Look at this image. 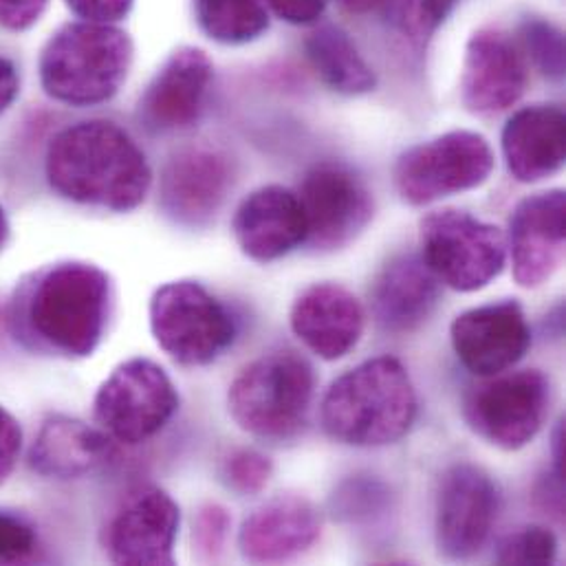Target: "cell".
<instances>
[{
	"instance_id": "8",
	"label": "cell",
	"mask_w": 566,
	"mask_h": 566,
	"mask_svg": "<svg viewBox=\"0 0 566 566\" xmlns=\"http://www.w3.org/2000/svg\"><path fill=\"white\" fill-rule=\"evenodd\" d=\"M179 410V392L170 375L153 359L133 357L119 364L97 388L93 415L97 426L126 446L159 434Z\"/></svg>"
},
{
	"instance_id": "4",
	"label": "cell",
	"mask_w": 566,
	"mask_h": 566,
	"mask_svg": "<svg viewBox=\"0 0 566 566\" xmlns=\"http://www.w3.org/2000/svg\"><path fill=\"white\" fill-rule=\"evenodd\" d=\"M133 40L113 24L69 22L44 44L38 62L42 91L66 106L108 102L126 82Z\"/></svg>"
},
{
	"instance_id": "36",
	"label": "cell",
	"mask_w": 566,
	"mask_h": 566,
	"mask_svg": "<svg viewBox=\"0 0 566 566\" xmlns=\"http://www.w3.org/2000/svg\"><path fill=\"white\" fill-rule=\"evenodd\" d=\"M272 11L283 18L284 22H291V24H311L315 22L324 7H326V0H265Z\"/></svg>"
},
{
	"instance_id": "13",
	"label": "cell",
	"mask_w": 566,
	"mask_h": 566,
	"mask_svg": "<svg viewBox=\"0 0 566 566\" xmlns=\"http://www.w3.org/2000/svg\"><path fill=\"white\" fill-rule=\"evenodd\" d=\"M179 525L181 510L166 490L135 488L104 530V552L115 565H175Z\"/></svg>"
},
{
	"instance_id": "10",
	"label": "cell",
	"mask_w": 566,
	"mask_h": 566,
	"mask_svg": "<svg viewBox=\"0 0 566 566\" xmlns=\"http://www.w3.org/2000/svg\"><path fill=\"white\" fill-rule=\"evenodd\" d=\"M552 403V384L538 368L496 377L472 390L465 401V421L483 441L516 452L543 430Z\"/></svg>"
},
{
	"instance_id": "25",
	"label": "cell",
	"mask_w": 566,
	"mask_h": 566,
	"mask_svg": "<svg viewBox=\"0 0 566 566\" xmlns=\"http://www.w3.org/2000/svg\"><path fill=\"white\" fill-rule=\"evenodd\" d=\"M304 49L313 71L328 88L342 95H364L377 86L375 71L339 27H317L304 40Z\"/></svg>"
},
{
	"instance_id": "6",
	"label": "cell",
	"mask_w": 566,
	"mask_h": 566,
	"mask_svg": "<svg viewBox=\"0 0 566 566\" xmlns=\"http://www.w3.org/2000/svg\"><path fill=\"white\" fill-rule=\"evenodd\" d=\"M148 319L159 348L190 368L217 361L237 339L228 306L197 281L161 284L150 297Z\"/></svg>"
},
{
	"instance_id": "28",
	"label": "cell",
	"mask_w": 566,
	"mask_h": 566,
	"mask_svg": "<svg viewBox=\"0 0 566 566\" xmlns=\"http://www.w3.org/2000/svg\"><path fill=\"white\" fill-rule=\"evenodd\" d=\"M558 558V538L552 530L532 525L523 527L499 543L496 563L499 565H554Z\"/></svg>"
},
{
	"instance_id": "22",
	"label": "cell",
	"mask_w": 566,
	"mask_h": 566,
	"mask_svg": "<svg viewBox=\"0 0 566 566\" xmlns=\"http://www.w3.org/2000/svg\"><path fill=\"white\" fill-rule=\"evenodd\" d=\"M115 457L113 439L82 419L53 415L40 426L29 450L35 474L55 481L84 479L108 465Z\"/></svg>"
},
{
	"instance_id": "16",
	"label": "cell",
	"mask_w": 566,
	"mask_h": 566,
	"mask_svg": "<svg viewBox=\"0 0 566 566\" xmlns=\"http://www.w3.org/2000/svg\"><path fill=\"white\" fill-rule=\"evenodd\" d=\"M530 71L523 51L499 29H479L465 49L461 102L474 115L512 108L527 88Z\"/></svg>"
},
{
	"instance_id": "27",
	"label": "cell",
	"mask_w": 566,
	"mask_h": 566,
	"mask_svg": "<svg viewBox=\"0 0 566 566\" xmlns=\"http://www.w3.org/2000/svg\"><path fill=\"white\" fill-rule=\"evenodd\" d=\"M219 474L223 485L237 496H256L270 485L274 463L254 448H239L223 459Z\"/></svg>"
},
{
	"instance_id": "33",
	"label": "cell",
	"mask_w": 566,
	"mask_h": 566,
	"mask_svg": "<svg viewBox=\"0 0 566 566\" xmlns=\"http://www.w3.org/2000/svg\"><path fill=\"white\" fill-rule=\"evenodd\" d=\"M22 450V428L18 419L0 406V488L15 470Z\"/></svg>"
},
{
	"instance_id": "5",
	"label": "cell",
	"mask_w": 566,
	"mask_h": 566,
	"mask_svg": "<svg viewBox=\"0 0 566 566\" xmlns=\"http://www.w3.org/2000/svg\"><path fill=\"white\" fill-rule=\"evenodd\" d=\"M313 392L311 364L293 350H276L241 368L228 390V410L243 432L279 443L300 434Z\"/></svg>"
},
{
	"instance_id": "37",
	"label": "cell",
	"mask_w": 566,
	"mask_h": 566,
	"mask_svg": "<svg viewBox=\"0 0 566 566\" xmlns=\"http://www.w3.org/2000/svg\"><path fill=\"white\" fill-rule=\"evenodd\" d=\"M20 91V75L11 60L0 55V117L9 111Z\"/></svg>"
},
{
	"instance_id": "39",
	"label": "cell",
	"mask_w": 566,
	"mask_h": 566,
	"mask_svg": "<svg viewBox=\"0 0 566 566\" xmlns=\"http://www.w3.org/2000/svg\"><path fill=\"white\" fill-rule=\"evenodd\" d=\"M7 241H9V219H7V214H4V210L0 206V252L4 250Z\"/></svg>"
},
{
	"instance_id": "12",
	"label": "cell",
	"mask_w": 566,
	"mask_h": 566,
	"mask_svg": "<svg viewBox=\"0 0 566 566\" xmlns=\"http://www.w3.org/2000/svg\"><path fill=\"white\" fill-rule=\"evenodd\" d=\"M297 199L306 223L304 243L315 252L346 248L373 219L370 190L344 164L326 161L311 168Z\"/></svg>"
},
{
	"instance_id": "9",
	"label": "cell",
	"mask_w": 566,
	"mask_h": 566,
	"mask_svg": "<svg viewBox=\"0 0 566 566\" xmlns=\"http://www.w3.org/2000/svg\"><path fill=\"white\" fill-rule=\"evenodd\" d=\"M494 166V150L483 135L452 130L406 150L395 166V186L406 203L421 208L483 186Z\"/></svg>"
},
{
	"instance_id": "7",
	"label": "cell",
	"mask_w": 566,
	"mask_h": 566,
	"mask_svg": "<svg viewBox=\"0 0 566 566\" xmlns=\"http://www.w3.org/2000/svg\"><path fill=\"white\" fill-rule=\"evenodd\" d=\"M421 259L434 279L454 291L470 293L496 281L505 270L503 232L470 212L437 210L421 221Z\"/></svg>"
},
{
	"instance_id": "19",
	"label": "cell",
	"mask_w": 566,
	"mask_h": 566,
	"mask_svg": "<svg viewBox=\"0 0 566 566\" xmlns=\"http://www.w3.org/2000/svg\"><path fill=\"white\" fill-rule=\"evenodd\" d=\"M364 306L353 291L335 283L306 286L291 304L293 335L317 357H346L364 335Z\"/></svg>"
},
{
	"instance_id": "18",
	"label": "cell",
	"mask_w": 566,
	"mask_h": 566,
	"mask_svg": "<svg viewBox=\"0 0 566 566\" xmlns=\"http://www.w3.org/2000/svg\"><path fill=\"white\" fill-rule=\"evenodd\" d=\"M212 62L195 46L177 49L139 99V119L150 133L186 130L199 122L212 84Z\"/></svg>"
},
{
	"instance_id": "38",
	"label": "cell",
	"mask_w": 566,
	"mask_h": 566,
	"mask_svg": "<svg viewBox=\"0 0 566 566\" xmlns=\"http://www.w3.org/2000/svg\"><path fill=\"white\" fill-rule=\"evenodd\" d=\"M388 0H337V4L355 15H364L370 11H377L379 7H384Z\"/></svg>"
},
{
	"instance_id": "24",
	"label": "cell",
	"mask_w": 566,
	"mask_h": 566,
	"mask_svg": "<svg viewBox=\"0 0 566 566\" xmlns=\"http://www.w3.org/2000/svg\"><path fill=\"white\" fill-rule=\"evenodd\" d=\"M565 111L534 104L516 111L503 128L507 170L521 184H536L563 170L566 159Z\"/></svg>"
},
{
	"instance_id": "14",
	"label": "cell",
	"mask_w": 566,
	"mask_h": 566,
	"mask_svg": "<svg viewBox=\"0 0 566 566\" xmlns=\"http://www.w3.org/2000/svg\"><path fill=\"white\" fill-rule=\"evenodd\" d=\"M459 361L479 377H496L514 368L532 346V328L516 300L474 306L450 326Z\"/></svg>"
},
{
	"instance_id": "1",
	"label": "cell",
	"mask_w": 566,
	"mask_h": 566,
	"mask_svg": "<svg viewBox=\"0 0 566 566\" xmlns=\"http://www.w3.org/2000/svg\"><path fill=\"white\" fill-rule=\"evenodd\" d=\"M113 286L97 265L66 261L29 276L7 306L11 333L31 350L84 359L104 339Z\"/></svg>"
},
{
	"instance_id": "35",
	"label": "cell",
	"mask_w": 566,
	"mask_h": 566,
	"mask_svg": "<svg viewBox=\"0 0 566 566\" xmlns=\"http://www.w3.org/2000/svg\"><path fill=\"white\" fill-rule=\"evenodd\" d=\"M49 0H0V24L11 31H27L44 13Z\"/></svg>"
},
{
	"instance_id": "15",
	"label": "cell",
	"mask_w": 566,
	"mask_h": 566,
	"mask_svg": "<svg viewBox=\"0 0 566 566\" xmlns=\"http://www.w3.org/2000/svg\"><path fill=\"white\" fill-rule=\"evenodd\" d=\"M234 184L230 159L214 148H186L164 168L159 206L184 228L208 226L226 203Z\"/></svg>"
},
{
	"instance_id": "21",
	"label": "cell",
	"mask_w": 566,
	"mask_h": 566,
	"mask_svg": "<svg viewBox=\"0 0 566 566\" xmlns=\"http://www.w3.org/2000/svg\"><path fill=\"white\" fill-rule=\"evenodd\" d=\"M234 239L254 263H274L306 241L300 199L283 186H263L248 195L234 214Z\"/></svg>"
},
{
	"instance_id": "32",
	"label": "cell",
	"mask_w": 566,
	"mask_h": 566,
	"mask_svg": "<svg viewBox=\"0 0 566 566\" xmlns=\"http://www.w3.org/2000/svg\"><path fill=\"white\" fill-rule=\"evenodd\" d=\"M35 532L18 514L0 510V565L27 560L35 552Z\"/></svg>"
},
{
	"instance_id": "34",
	"label": "cell",
	"mask_w": 566,
	"mask_h": 566,
	"mask_svg": "<svg viewBox=\"0 0 566 566\" xmlns=\"http://www.w3.org/2000/svg\"><path fill=\"white\" fill-rule=\"evenodd\" d=\"M66 7L86 22L111 24L122 20L133 9L135 0H64Z\"/></svg>"
},
{
	"instance_id": "23",
	"label": "cell",
	"mask_w": 566,
	"mask_h": 566,
	"mask_svg": "<svg viewBox=\"0 0 566 566\" xmlns=\"http://www.w3.org/2000/svg\"><path fill=\"white\" fill-rule=\"evenodd\" d=\"M441 283L419 254L390 259L377 274L370 291L373 317L381 331L403 335L417 331L434 313Z\"/></svg>"
},
{
	"instance_id": "3",
	"label": "cell",
	"mask_w": 566,
	"mask_h": 566,
	"mask_svg": "<svg viewBox=\"0 0 566 566\" xmlns=\"http://www.w3.org/2000/svg\"><path fill=\"white\" fill-rule=\"evenodd\" d=\"M417 392L395 357H373L337 377L319 408L328 439L353 448H384L403 439L417 419Z\"/></svg>"
},
{
	"instance_id": "2",
	"label": "cell",
	"mask_w": 566,
	"mask_h": 566,
	"mask_svg": "<svg viewBox=\"0 0 566 566\" xmlns=\"http://www.w3.org/2000/svg\"><path fill=\"white\" fill-rule=\"evenodd\" d=\"M44 177L57 197L108 212L139 208L153 186L144 150L108 119L62 128L46 146Z\"/></svg>"
},
{
	"instance_id": "17",
	"label": "cell",
	"mask_w": 566,
	"mask_h": 566,
	"mask_svg": "<svg viewBox=\"0 0 566 566\" xmlns=\"http://www.w3.org/2000/svg\"><path fill=\"white\" fill-rule=\"evenodd\" d=\"M566 197L563 190L523 199L510 221L514 281L523 289L547 283L565 261Z\"/></svg>"
},
{
	"instance_id": "20",
	"label": "cell",
	"mask_w": 566,
	"mask_h": 566,
	"mask_svg": "<svg viewBox=\"0 0 566 566\" xmlns=\"http://www.w3.org/2000/svg\"><path fill=\"white\" fill-rule=\"evenodd\" d=\"M322 536L317 507L300 494H281L254 510L239 530V552L254 565H279L304 556Z\"/></svg>"
},
{
	"instance_id": "31",
	"label": "cell",
	"mask_w": 566,
	"mask_h": 566,
	"mask_svg": "<svg viewBox=\"0 0 566 566\" xmlns=\"http://www.w3.org/2000/svg\"><path fill=\"white\" fill-rule=\"evenodd\" d=\"M232 530L230 512L219 503H208L197 512L195 527H192V543L197 556L203 563H217L223 552Z\"/></svg>"
},
{
	"instance_id": "30",
	"label": "cell",
	"mask_w": 566,
	"mask_h": 566,
	"mask_svg": "<svg viewBox=\"0 0 566 566\" xmlns=\"http://www.w3.org/2000/svg\"><path fill=\"white\" fill-rule=\"evenodd\" d=\"M523 40L545 75L554 80L565 75V38L554 24L545 20H527L523 24Z\"/></svg>"
},
{
	"instance_id": "40",
	"label": "cell",
	"mask_w": 566,
	"mask_h": 566,
	"mask_svg": "<svg viewBox=\"0 0 566 566\" xmlns=\"http://www.w3.org/2000/svg\"><path fill=\"white\" fill-rule=\"evenodd\" d=\"M4 326H9V315H7V308H4L2 302H0V333H2Z\"/></svg>"
},
{
	"instance_id": "29",
	"label": "cell",
	"mask_w": 566,
	"mask_h": 566,
	"mask_svg": "<svg viewBox=\"0 0 566 566\" xmlns=\"http://www.w3.org/2000/svg\"><path fill=\"white\" fill-rule=\"evenodd\" d=\"M461 0H399V27L415 46H426Z\"/></svg>"
},
{
	"instance_id": "26",
	"label": "cell",
	"mask_w": 566,
	"mask_h": 566,
	"mask_svg": "<svg viewBox=\"0 0 566 566\" xmlns=\"http://www.w3.org/2000/svg\"><path fill=\"white\" fill-rule=\"evenodd\" d=\"M203 33L221 44H245L270 27L263 0H192Z\"/></svg>"
},
{
	"instance_id": "11",
	"label": "cell",
	"mask_w": 566,
	"mask_h": 566,
	"mask_svg": "<svg viewBox=\"0 0 566 566\" xmlns=\"http://www.w3.org/2000/svg\"><path fill=\"white\" fill-rule=\"evenodd\" d=\"M501 512V490L490 472L474 463L450 465L439 481L434 536L439 554L463 563L488 545Z\"/></svg>"
}]
</instances>
